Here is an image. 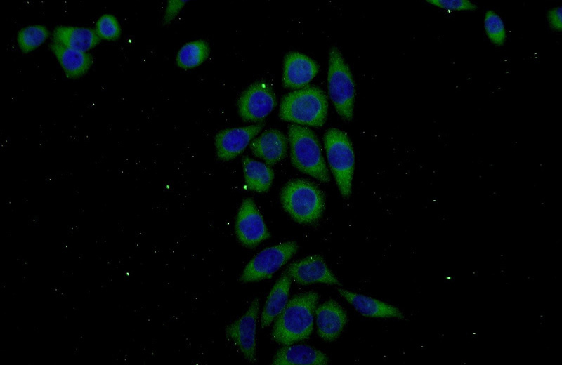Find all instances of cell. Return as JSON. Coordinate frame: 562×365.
<instances>
[{"mask_svg": "<svg viewBox=\"0 0 562 365\" xmlns=\"http://www.w3.org/2000/svg\"><path fill=\"white\" fill-rule=\"evenodd\" d=\"M318 300V293L308 291L297 294L288 300L276 318L271 331L272 338L284 345L308 338L313 331Z\"/></svg>", "mask_w": 562, "mask_h": 365, "instance_id": "obj_1", "label": "cell"}, {"mask_svg": "<svg viewBox=\"0 0 562 365\" xmlns=\"http://www.w3.org/2000/svg\"><path fill=\"white\" fill-rule=\"evenodd\" d=\"M328 101L318 86L307 85L285 95L281 101V119L301 126H322L327 117Z\"/></svg>", "mask_w": 562, "mask_h": 365, "instance_id": "obj_2", "label": "cell"}, {"mask_svg": "<svg viewBox=\"0 0 562 365\" xmlns=\"http://www.w3.org/2000/svg\"><path fill=\"white\" fill-rule=\"evenodd\" d=\"M280 200L285 211L301 224L316 222L325 208L322 192L315 184L304 179L289 181L281 190Z\"/></svg>", "mask_w": 562, "mask_h": 365, "instance_id": "obj_3", "label": "cell"}, {"mask_svg": "<svg viewBox=\"0 0 562 365\" xmlns=\"http://www.w3.org/2000/svg\"><path fill=\"white\" fill-rule=\"evenodd\" d=\"M288 137L293 166L321 182H329V171L315 133L306 126L292 124L288 128Z\"/></svg>", "mask_w": 562, "mask_h": 365, "instance_id": "obj_4", "label": "cell"}, {"mask_svg": "<svg viewBox=\"0 0 562 365\" xmlns=\"http://www.w3.org/2000/svg\"><path fill=\"white\" fill-rule=\"evenodd\" d=\"M325 148L331 171L341 196L348 199L355 166V155L348 135L338 128H329L324 135Z\"/></svg>", "mask_w": 562, "mask_h": 365, "instance_id": "obj_5", "label": "cell"}, {"mask_svg": "<svg viewBox=\"0 0 562 365\" xmlns=\"http://www.w3.org/2000/svg\"><path fill=\"white\" fill-rule=\"evenodd\" d=\"M328 91L337 113L348 121L353 119L355 88L351 70L340 51L332 46L329 51Z\"/></svg>", "mask_w": 562, "mask_h": 365, "instance_id": "obj_6", "label": "cell"}, {"mask_svg": "<svg viewBox=\"0 0 562 365\" xmlns=\"http://www.w3.org/2000/svg\"><path fill=\"white\" fill-rule=\"evenodd\" d=\"M296 242L286 241L263 249L246 265L240 281L242 283L268 279L297 252Z\"/></svg>", "mask_w": 562, "mask_h": 365, "instance_id": "obj_7", "label": "cell"}, {"mask_svg": "<svg viewBox=\"0 0 562 365\" xmlns=\"http://www.w3.org/2000/svg\"><path fill=\"white\" fill-rule=\"evenodd\" d=\"M238 112L244 121L261 120L276 105V96L267 82L259 81L251 84L238 100Z\"/></svg>", "mask_w": 562, "mask_h": 365, "instance_id": "obj_8", "label": "cell"}, {"mask_svg": "<svg viewBox=\"0 0 562 365\" xmlns=\"http://www.w3.org/2000/svg\"><path fill=\"white\" fill-rule=\"evenodd\" d=\"M259 307V299L254 298L245 314L226 328L227 337L251 363L256 362V330Z\"/></svg>", "mask_w": 562, "mask_h": 365, "instance_id": "obj_9", "label": "cell"}, {"mask_svg": "<svg viewBox=\"0 0 562 365\" xmlns=\"http://www.w3.org/2000/svg\"><path fill=\"white\" fill-rule=\"evenodd\" d=\"M235 232L240 243L249 248L270 237L263 216L251 198L244 199L239 208Z\"/></svg>", "mask_w": 562, "mask_h": 365, "instance_id": "obj_10", "label": "cell"}, {"mask_svg": "<svg viewBox=\"0 0 562 365\" xmlns=\"http://www.w3.org/2000/svg\"><path fill=\"white\" fill-rule=\"evenodd\" d=\"M301 285L313 283L341 285L326 265L323 258L312 255L290 264L285 272Z\"/></svg>", "mask_w": 562, "mask_h": 365, "instance_id": "obj_11", "label": "cell"}, {"mask_svg": "<svg viewBox=\"0 0 562 365\" xmlns=\"http://www.w3.org/2000/svg\"><path fill=\"white\" fill-rule=\"evenodd\" d=\"M263 123L245 127L228 128L219 131L215 136V146L218 157L229 161L239 155L261 131Z\"/></svg>", "mask_w": 562, "mask_h": 365, "instance_id": "obj_12", "label": "cell"}, {"mask_svg": "<svg viewBox=\"0 0 562 365\" xmlns=\"http://www.w3.org/2000/svg\"><path fill=\"white\" fill-rule=\"evenodd\" d=\"M318 70V65L311 58L299 52H289L284 60L283 86L295 90L301 88L308 85Z\"/></svg>", "mask_w": 562, "mask_h": 365, "instance_id": "obj_13", "label": "cell"}, {"mask_svg": "<svg viewBox=\"0 0 562 365\" xmlns=\"http://www.w3.org/2000/svg\"><path fill=\"white\" fill-rule=\"evenodd\" d=\"M318 333L327 341H333L339 337L347 322V315L343 307L334 300L330 299L315 310Z\"/></svg>", "mask_w": 562, "mask_h": 365, "instance_id": "obj_14", "label": "cell"}, {"mask_svg": "<svg viewBox=\"0 0 562 365\" xmlns=\"http://www.w3.org/2000/svg\"><path fill=\"white\" fill-rule=\"evenodd\" d=\"M250 149L266 164L272 166L286 157L287 139L279 130L268 129L250 143Z\"/></svg>", "mask_w": 562, "mask_h": 365, "instance_id": "obj_15", "label": "cell"}, {"mask_svg": "<svg viewBox=\"0 0 562 365\" xmlns=\"http://www.w3.org/2000/svg\"><path fill=\"white\" fill-rule=\"evenodd\" d=\"M340 296L345 298L361 314L370 317H393L403 319L404 314L397 307L343 288H337Z\"/></svg>", "mask_w": 562, "mask_h": 365, "instance_id": "obj_16", "label": "cell"}, {"mask_svg": "<svg viewBox=\"0 0 562 365\" xmlns=\"http://www.w3.org/2000/svg\"><path fill=\"white\" fill-rule=\"evenodd\" d=\"M329 363L327 355L308 345H287L276 352L272 364L275 365H325Z\"/></svg>", "mask_w": 562, "mask_h": 365, "instance_id": "obj_17", "label": "cell"}, {"mask_svg": "<svg viewBox=\"0 0 562 365\" xmlns=\"http://www.w3.org/2000/svg\"><path fill=\"white\" fill-rule=\"evenodd\" d=\"M50 48L69 79L82 77L92 65V56L86 51L68 48L55 42L50 45Z\"/></svg>", "mask_w": 562, "mask_h": 365, "instance_id": "obj_18", "label": "cell"}, {"mask_svg": "<svg viewBox=\"0 0 562 365\" xmlns=\"http://www.w3.org/2000/svg\"><path fill=\"white\" fill-rule=\"evenodd\" d=\"M100 40L96 32L88 28L58 26L53 32V42L83 51L93 48Z\"/></svg>", "mask_w": 562, "mask_h": 365, "instance_id": "obj_19", "label": "cell"}, {"mask_svg": "<svg viewBox=\"0 0 562 365\" xmlns=\"http://www.w3.org/2000/svg\"><path fill=\"white\" fill-rule=\"evenodd\" d=\"M291 282L290 277L284 273L273 286L262 311L261 328L269 326L285 307L288 303Z\"/></svg>", "mask_w": 562, "mask_h": 365, "instance_id": "obj_20", "label": "cell"}, {"mask_svg": "<svg viewBox=\"0 0 562 365\" xmlns=\"http://www.w3.org/2000/svg\"><path fill=\"white\" fill-rule=\"evenodd\" d=\"M244 181L247 187L256 192H266L272 184L274 173L270 166L249 157L242 158Z\"/></svg>", "mask_w": 562, "mask_h": 365, "instance_id": "obj_21", "label": "cell"}, {"mask_svg": "<svg viewBox=\"0 0 562 365\" xmlns=\"http://www.w3.org/2000/svg\"><path fill=\"white\" fill-rule=\"evenodd\" d=\"M209 48L203 40H197L185 44L178 52L176 63L183 69L195 67L202 64L208 57Z\"/></svg>", "mask_w": 562, "mask_h": 365, "instance_id": "obj_22", "label": "cell"}, {"mask_svg": "<svg viewBox=\"0 0 562 365\" xmlns=\"http://www.w3.org/2000/svg\"><path fill=\"white\" fill-rule=\"evenodd\" d=\"M49 35L50 32L44 25H30L18 32L17 41L22 52L27 53L41 46Z\"/></svg>", "mask_w": 562, "mask_h": 365, "instance_id": "obj_23", "label": "cell"}, {"mask_svg": "<svg viewBox=\"0 0 562 365\" xmlns=\"http://www.w3.org/2000/svg\"><path fill=\"white\" fill-rule=\"evenodd\" d=\"M485 34L490 42L496 46L504 45L507 32L502 17L494 10L488 9L483 19Z\"/></svg>", "mask_w": 562, "mask_h": 365, "instance_id": "obj_24", "label": "cell"}, {"mask_svg": "<svg viewBox=\"0 0 562 365\" xmlns=\"http://www.w3.org/2000/svg\"><path fill=\"white\" fill-rule=\"evenodd\" d=\"M95 32L100 39L116 41L121 35V27L114 15L104 14L98 20Z\"/></svg>", "mask_w": 562, "mask_h": 365, "instance_id": "obj_25", "label": "cell"}, {"mask_svg": "<svg viewBox=\"0 0 562 365\" xmlns=\"http://www.w3.org/2000/svg\"><path fill=\"white\" fill-rule=\"evenodd\" d=\"M426 2L447 11H474L478 6L469 0H426Z\"/></svg>", "mask_w": 562, "mask_h": 365, "instance_id": "obj_26", "label": "cell"}, {"mask_svg": "<svg viewBox=\"0 0 562 365\" xmlns=\"http://www.w3.org/2000/svg\"><path fill=\"white\" fill-rule=\"evenodd\" d=\"M546 18L551 30L558 32L562 31V7L561 6L549 9L546 14Z\"/></svg>", "mask_w": 562, "mask_h": 365, "instance_id": "obj_27", "label": "cell"}, {"mask_svg": "<svg viewBox=\"0 0 562 365\" xmlns=\"http://www.w3.org/2000/svg\"><path fill=\"white\" fill-rule=\"evenodd\" d=\"M186 1H169L164 16V23L171 22L185 4Z\"/></svg>", "mask_w": 562, "mask_h": 365, "instance_id": "obj_28", "label": "cell"}]
</instances>
